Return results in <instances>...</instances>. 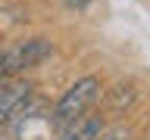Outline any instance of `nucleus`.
I'll use <instances>...</instances> for the list:
<instances>
[{
    "mask_svg": "<svg viewBox=\"0 0 150 140\" xmlns=\"http://www.w3.org/2000/svg\"><path fill=\"white\" fill-rule=\"evenodd\" d=\"M106 131V121H103V115H81V118L69 121L66 128H59V134H56V140H97Z\"/></svg>",
    "mask_w": 150,
    "mask_h": 140,
    "instance_id": "7ed1b4c3",
    "label": "nucleus"
},
{
    "mask_svg": "<svg viewBox=\"0 0 150 140\" xmlns=\"http://www.w3.org/2000/svg\"><path fill=\"white\" fill-rule=\"evenodd\" d=\"M6 81H9L6 75H0V90H3V87H6Z\"/></svg>",
    "mask_w": 150,
    "mask_h": 140,
    "instance_id": "6e6552de",
    "label": "nucleus"
},
{
    "mask_svg": "<svg viewBox=\"0 0 150 140\" xmlns=\"http://www.w3.org/2000/svg\"><path fill=\"white\" fill-rule=\"evenodd\" d=\"M131 103H134V84H116L112 90H106V109L110 115H125Z\"/></svg>",
    "mask_w": 150,
    "mask_h": 140,
    "instance_id": "39448f33",
    "label": "nucleus"
},
{
    "mask_svg": "<svg viewBox=\"0 0 150 140\" xmlns=\"http://www.w3.org/2000/svg\"><path fill=\"white\" fill-rule=\"evenodd\" d=\"M31 90H35L31 81H6V87L0 90V128H3V125L13 118V112L31 97Z\"/></svg>",
    "mask_w": 150,
    "mask_h": 140,
    "instance_id": "20e7f679",
    "label": "nucleus"
},
{
    "mask_svg": "<svg viewBox=\"0 0 150 140\" xmlns=\"http://www.w3.org/2000/svg\"><path fill=\"white\" fill-rule=\"evenodd\" d=\"M103 93H106V90H103V81L97 78V75H84V78H78V81H75L72 87L56 100L53 112H50V125L59 131V128H66L69 121L88 115L91 106L100 100Z\"/></svg>",
    "mask_w": 150,
    "mask_h": 140,
    "instance_id": "f257e3e1",
    "label": "nucleus"
},
{
    "mask_svg": "<svg viewBox=\"0 0 150 140\" xmlns=\"http://www.w3.org/2000/svg\"><path fill=\"white\" fill-rule=\"evenodd\" d=\"M53 53V44L47 37H28V41H16L0 50V75H19L25 69H35L38 62H44Z\"/></svg>",
    "mask_w": 150,
    "mask_h": 140,
    "instance_id": "f03ea898",
    "label": "nucleus"
},
{
    "mask_svg": "<svg viewBox=\"0 0 150 140\" xmlns=\"http://www.w3.org/2000/svg\"><path fill=\"white\" fill-rule=\"evenodd\" d=\"M97 140H134V134H131V128H125V125H116V128L103 131Z\"/></svg>",
    "mask_w": 150,
    "mask_h": 140,
    "instance_id": "423d86ee",
    "label": "nucleus"
},
{
    "mask_svg": "<svg viewBox=\"0 0 150 140\" xmlns=\"http://www.w3.org/2000/svg\"><path fill=\"white\" fill-rule=\"evenodd\" d=\"M63 3H66L69 9H81V6H88L91 0H63Z\"/></svg>",
    "mask_w": 150,
    "mask_h": 140,
    "instance_id": "0eeeda50",
    "label": "nucleus"
}]
</instances>
